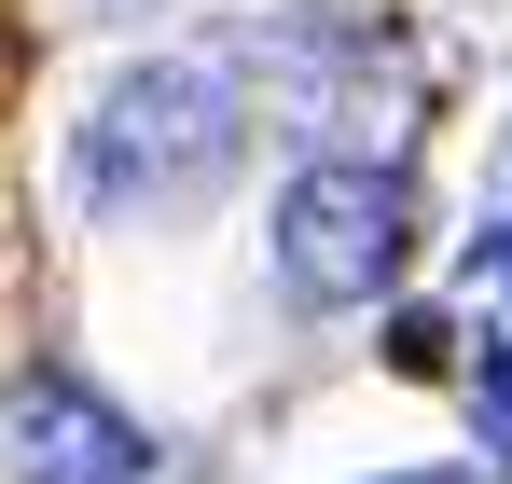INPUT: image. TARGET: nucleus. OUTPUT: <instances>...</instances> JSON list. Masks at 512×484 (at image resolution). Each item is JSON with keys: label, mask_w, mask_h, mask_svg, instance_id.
I'll list each match as a JSON object with an SVG mask.
<instances>
[{"label": "nucleus", "mask_w": 512, "mask_h": 484, "mask_svg": "<svg viewBox=\"0 0 512 484\" xmlns=\"http://www.w3.org/2000/svg\"><path fill=\"white\" fill-rule=\"evenodd\" d=\"M250 139V111H236V70H208V56H153V70H125L97 97L84 125V194L97 208H125V222H167L194 208L222 166Z\"/></svg>", "instance_id": "nucleus-1"}, {"label": "nucleus", "mask_w": 512, "mask_h": 484, "mask_svg": "<svg viewBox=\"0 0 512 484\" xmlns=\"http://www.w3.org/2000/svg\"><path fill=\"white\" fill-rule=\"evenodd\" d=\"M416 263V180L402 166H305L277 194V291L291 305H374Z\"/></svg>", "instance_id": "nucleus-2"}, {"label": "nucleus", "mask_w": 512, "mask_h": 484, "mask_svg": "<svg viewBox=\"0 0 512 484\" xmlns=\"http://www.w3.org/2000/svg\"><path fill=\"white\" fill-rule=\"evenodd\" d=\"M0 457H14V484H139L153 471V443L111 402H84L70 374H28V388L0 402Z\"/></svg>", "instance_id": "nucleus-3"}, {"label": "nucleus", "mask_w": 512, "mask_h": 484, "mask_svg": "<svg viewBox=\"0 0 512 484\" xmlns=\"http://www.w3.org/2000/svg\"><path fill=\"white\" fill-rule=\"evenodd\" d=\"M388 360H402V374H457V332H443V319H402V332H388Z\"/></svg>", "instance_id": "nucleus-4"}, {"label": "nucleus", "mask_w": 512, "mask_h": 484, "mask_svg": "<svg viewBox=\"0 0 512 484\" xmlns=\"http://www.w3.org/2000/svg\"><path fill=\"white\" fill-rule=\"evenodd\" d=\"M485 443H512V360H485Z\"/></svg>", "instance_id": "nucleus-5"}, {"label": "nucleus", "mask_w": 512, "mask_h": 484, "mask_svg": "<svg viewBox=\"0 0 512 484\" xmlns=\"http://www.w3.org/2000/svg\"><path fill=\"white\" fill-rule=\"evenodd\" d=\"M402 484H485V471H402Z\"/></svg>", "instance_id": "nucleus-6"}, {"label": "nucleus", "mask_w": 512, "mask_h": 484, "mask_svg": "<svg viewBox=\"0 0 512 484\" xmlns=\"http://www.w3.org/2000/svg\"><path fill=\"white\" fill-rule=\"evenodd\" d=\"M485 249H499V277H512V222H499V236H485Z\"/></svg>", "instance_id": "nucleus-7"}]
</instances>
